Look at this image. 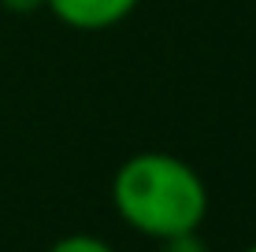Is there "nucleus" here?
I'll return each instance as SVG.
<instances>
[{
  "label": "nucleus",
  "instance_id": "f257e3e1",
  "mask_svg": "<svg viewBox=\"0 0 256 252\" xmlns=\"http://www.w3.org/2000/svg\"><path fill=\"white\" fill-rule=\"evenodd\" d=\"M112 204L119 219L145 238L197 230L208 215L204 178L171 152H138L112 178Z\"/></svg>",
  "mask_w": 256,
  "mask_h": 252
},
{
  "label": "nucleus",
  "instance_id": "f03ea898",
  "mask_svg": "<svg viewBox=\"0 0 256 252\" xmlns=\"http://www.w3.org/2000/svg\"><path fill=\"white\" fill-rule=\"evenodd\" d=\"M138 4L141 0H45V7L60 22L82 33H100L126 22L138 11Z\"/></svg>",
  "mask_w": 256,
  "mask_h": 252
},
{
  "label": "nucleus",
  "instance_id": "7ed1b4c3",
  "mask_svg": "<svg viewBox=\"0 0 256 252\" xmlns=\"http://www.w3.org/2000/svg\"><path fill=\"white\" fill-rule=\"evenodd\" d=\"M48 252H116V249H112L108 241L93 238V234H67V238H60Z\"/></svg>",
  "mask_w": 256,
  "mask_h": 252
},
{
  "label": "nucleus",
  "instance_id": "20e7f679",
  "mask_svg": "<svg viewBox=\"0 0 256 252\" xmlns=\"http://www.w3.org/2000/svg\"><path fill=\"white\" fill-rule=\"evenodd\" d=\"M160 252H208V245L200 241L197 230H186V234H171V238H164Z\"/></svg>",
  "mask_w": 256,
  "mask_h": 252
},
{
  "label": "nucleus",
  "instance_id": "39448f33",
  "mask_svg": "<svg viewBox=\"0 0 256 252\" xmlns=\"http://www.w3.org/2000/svg\"><path fill=\"white\" fill-rule=\"evenodd\" d=\"M0 4H4L12 15H34V11L45 7V0H0Z\"/></svg>",
  "mask_w": 256,
  "mask_h": 252
},
{
  "label": "nucleus",
  "instance_id": "423d86ee",
  "mask_svg": "<svg viewBox=\"0 0 256 252\" xmlns=\"http://www.w3.org/2000/svg\"><path fill=\"white\" fill-rule=\"evenodd\" d=\"M245 252H256V245H249V249H245Z\"/></svg>",
  "mask_w": 256,
  "mask_h": 252
}]
</instances>
